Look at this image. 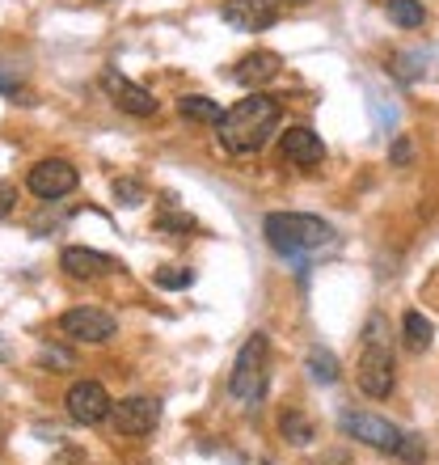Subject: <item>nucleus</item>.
Returning a JSON list of instances; mask_svg holds the SVG:
<instances>
[{"label":"nucleus","instance_id":"11","mask_svg":"<svg viewBox=\"0 0 439 465\" xmlns=\"http://www.w3.org/2000/svg\"><path fill=\"white\" fill-rule=\"evenodd\" d=\"M220 17L232 25V30H245V35H258V30H270L279 22V13L270 0H224Z\"/></svg>","mask_w":439,"mask_h":465},{"label":"nucleus","instance_id":"2","mask_svg":"<svg viewBox=\"0 0 439 465\" xmlns=\"http://www.w3.org/2000/svg\"><path fill=\"white\" fill-rule=\"evenodd\" d=\"M262 237L283 258H308L334 245V229L321 216H308V212H270L262 221Z\"/></svg>","mask_w":439,"mask_h":465},{"label":"nucleus","instance_id":"3","mask_svg":"<svg viewBox=\"0 0 439 465\" xmlns=\"http://www.w3.org/2000/svg\"><path fill=\"white\" fill-rule=\"evenodd\" d=\"M267 364H270L267 334H249L245 347L237 351V360H232V377H229V390L241 406L262 402V393H267Z\"/></svg>","mask_w":439,"mask_h":465},{"label":"nucleus","instance_id":"23","mask_svg":"<svg viewBox=\"0 0 439 465\" xmlns=\"http://www.w3.org/2000/svg\"><path fill=\"white\" fill-rule=\"evenodd\" d=\"M393 165H410V140H405V135H397V140H393Z\"/></svg>","mask_w":439,"mask_h":465},{"label":"nucleus","instance_id":"13","mask_svg":"<svg viewBox=\"0 0 439 465\" xmlns=\"http://www.w3.org/2000/svg\"><path fill=\"white\" fill-rule=\"evenodd\" d=\"M283 157L292 165H300V170H308V165H321L326 144H321V135L313 127H288L283 132Z\"/></svg>","mask_w":439,"mask_h":465},{"label":"nucleus","instance_id":"9","mask_svg":"<svg viewBox=\"0 0 439 465\" xmlns=\"http://www.w3.org/2000/svg\"><path fill=\"white\" fill-rule=\"evenodd\" d=\"M60 331L68 334V339H76V343H110L114 339V331H119V322L110 318V313H102V309H68L60 318Z\"/></svg>","mask_w":439,"mask_h":465},{"label":"nucleus","instance_id":"6","mask_svg":"<svg viewBox=\"0 0 439 465\" xmlns=\"http://www.w3.org/2000/svg\"><path fill=\"white\" fill-rule=\"evenodd\" d=\"M63 406H68V415H73L76 423H85V428L110 419V411H114V402H110V393L102 381H73L68 393H63Z\"/></svg>","mask_w":439,"mask_h":465},{"label":"nucleus","instance_id":"12","mask_svg":"<svg viewBox=\"0 0 439 465\" xmlns=\"http://www.w3.org/2000/svg\"><path fill=\"white\" fill-rule=\"evenodd\" d=\"M279 68H283V60L275 55V51H249V55L232 68V81L245 85V89H262L279 76Z\"/></svg>","mask_w":439,"mask_h":465},{"label":"nucleus","instance_id":"26","mask_svg":"<svg viewBox=\"0 0 439 465\" xmlns=\"http://www.w3.org/2000/svg\"><path fill=\"white\" fill-rule=\"evenodd\" d=\"M13 203H17V191H13L9 183H0V221L13 212Z\"/></svg>","mask_w":439,"mask_h":465},{"label":"nucleus","instance_id":"4","mask_svg":"<svg viewBox=\"0 0 439 465\" xmlns=\"http://www.w3.org/2000/svg\"><path fill=\"white\" fill-rule=\"evenodd\" d=\"M76 183H81V173L73 170V161H63V157L38 161L34 170H30V178H25L30 195L47 199V203H55V199H63V195H73Z\"/></svg>","mask_w":439,"mask_h":465},{"label":"nucleus","instance_id":"28","mask_svg":"<svg viewBox=\"0 0 439 465\" xmlns=\"http://www.w3.org/2000/svg\"><path fill=\"white\" fill-rule=\"evenodd\" d=\"M262 465H270V461H262Z\"/></svg>","mask_w":439,"mask_h":465},{"label":"nucleus","instance_id":"14","mask_svg":"<svg viewBox=\"0 0 439 465\" xmlns=\"http://www.w3.org/2000/svg\"><path fill=\"white\" fill-rule=\"evenodd\" d=\"M60 267L76 280H98V275L114 271V258L102 254V250H89V245H68L60 254Z\"/></svg>","mask_w":439,"mask_h":465},{"label":"nucleus","instance_id":"15","mask_svg":"<svg viewBox=\"0 0 439 465\" xmlns=\"http://www.w3.org/2000/svg\"><path fill=\"white\" fill-rule=\"evenodd\" d=\"M178 114H182L186 123H220V119H224L220 102L203 98V94H186V98L178 102Z\"/></svg>","mask_w":439,"mask_h":465},{"label":"nucleus","instance_id":"27","mask_svg":"<svg viewBox=\"0 0 439 465\" xmlns=\"http://www.w3.org/2000/svg\"><path fill=\"white\" fill-rule=\"evenodd\" d=\"M292 5H308V0H292Z\"/></svg>","mask_w":439,"mask_h":465},{"label":"nucleus","instance_id":"10","mask_svg":"<svg viewBox=\"0 0 439 465\" xmlns=\"http://www.w3.org/2000/svg\"><path fill=\"white\" fill-rule=\"evenodd\" d=\"M110 419H114V428H119L122 436H148V431L161 423V402H157V398L135 393V398H122V402H114Z\"/></svg>","mask_w":439,"mask_h":465},{"label":"nucleus","instance_id":"17","mask_svg":"<svg viewBox=\"0 0 439 465\" xmlns=\"http://www.w3.org/2000/svg\"><path fill=\"white\" fill-rule=\"evenodd\" d=\"M402 331H405V343L415 347V351H427L431 347V322L423 318V313H418V309H410V313H405V322H402Z\"/></svg>","mask_w":439,"mask_h":465},{"label":"nucleus","instance_id":"22","mask_svg":"<svg viewBox=\"0 0 439 465\" xmlns=\"http://www.w3.org/2000/svg\"><path fill=\"white\" fill-rule=\"evenodd\" d=\"M283 436H292L296 444H308V440H313V428H308L300 415H288V419H283Z\"/></svg>","mask_w":439,"mask_h":465},{"label":"nucleus","instance_id":"19","mask_svg":"<svg viewBox=\"0 0 439 465\" xmlns=\"http://www.w3.org/2000/svg\"><path fill=\"white\" fill-rule=\"evenodd\" d=\"M157 283H161V288H170V292H178V288H190V283H195V271L165 267V271H157Z\"/></svg>","mask_w":439,"mask_h":465},{"label":"nucleus","instance_id":"8","mask_svg":"<svg viewBox=\"0 0 439 465\" xmlns=\"http://www.w3.org/2000/svg\"><path fill=\"white\" fill-rule=\"evenodd\" d=\"M102 89H106V98L114 102L119 111L135 114V119H152V114H157V106H161V102L152 98L144 85L127 81V76L114 73V68H106V73H102Z\"/></svg>","mask_w":439,"mask_h":465},{"label":"nucleus","instance_id":"16","mask_svg":"<svg viewBox=\"0 0 439 465\" xmlns=\"http://www.w3.org/2000/svg\"><path fill=\"white\" fill-rule=\"evenodd\" d=\"M385 13H389V22L402 25V30H418V25L427 22L423 0H385Z\"/></svg>","mask_w":439,"mask_h":465},{"label":"nucleus","instance_id":"5","mask_svg":"<svg viewBox=\"0 0 439 465\" xmlns=\"http://www.w3.org/2000/svg\"><path fill=\"white\" fill-rule=\"evenodd\" d=\"M355 381H359V390H364L367 398H389L393 393V355H389V347L364 339V355H359Z\"/></svg>","mask_w":439,"mask_h":465},{"label":"nucleus","instance_id":"24","mask_svg":"<svg viewBox=\"0 0 439 465\" xmlns=\"http://www.w3.org/2000/svg\"><path fill=\"white\" fill-rule=\"evenodd\" d=\"M0 94L17 98V94H22V76H13V73H5V68H0Z\"/></svg>","mask_w":439,"mask_h":465},{"label":"nucleus","instance_id":"7","mask_svg":"<svg viewBox=\"0 0 439 465\" xmlns=\"http://www.w3.org/2000/svg\"><path fill=\"white\" fill-rule=\"evenodd\" d=\"M342 431L346 436H355L359 444H367V449H376V453H397V444H402L405 431L402 428H393L389 419H380V415H342Z\"/></svg>","mask_w":439,"mask_h":465},{"label":"nucleus","instance_id":"20","mask_svg":"<svg viewBox=\"0 0 439 465\" xmlns=\"http://www.w3.org/2000/svg\"><path fill=\"white\" fill-rule=\"evenodd\" d=\"M397 457H402L405 465H423V461H427V444L418 440V436H402V444H397Z\"/></svg>","mask_w":439,"mask_h":465},{"label":"nucleus","instance_id":"18","mask_svg":"<svg viewBox=\"0 0 439 465\" xmlns=\"http://www.w3.org/2000/svg\"><path fill=\"white\" fill-rule=\"evenodd\" d=\"M308 372H313V381H321V385H334V381H338V360H334L326 347H313V351H308Z\"/></svg>","mask_w":439,"mask_h":465},{"label":"nucleus","instance_id":"1","mask_svg":"<svg viewBox=\"0 0 439 465\" xmlns=\"http://www.w3.org/2000/svg\"><path fill=\"white\" fill-rule=\"evenodd\" d=\"M279 119H283L279 98L249 89V98H241L232 111H224V119L216 123L220 144L229 148V153H237V157H249V153H258V148H267V140L275 135Z\"/></svg>","mask_w":439,"mask_h":465},{"label":"nucleus","instance_id":"21","mask_svg":"<svg viewBox=\"0 0 439 465\" xmlns=\"http://www.w3.org/2000/svg\"><path fill=\"white\" fill-rule=\"evenodd\" d=\"M114 199H119L122 208H140V203H144V186L132 183V178H122V183H114Z\"/></svg>","mask_w":439,"mask_h":465},{"label":"nucleus","instance_id":"25","mask_svg":"<svg viewBox=\"0 0 439 465\" xmlns=\"http://www.w3.org/2000/svg\"><path fill=\"white\" fill-rule=\"evenodd\" d=\"M157 229H178V232H186V229H195V221H190V216H161Z\"/></svg>","mask_w":439,"mask_h":465}]
</instances>
